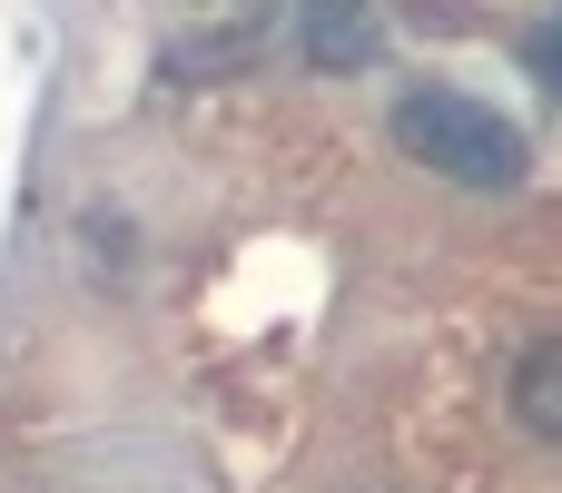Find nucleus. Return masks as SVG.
Here are the masks:
<instances>
[{
    "label": "nucleus",
    "mask_w": 562,
    "mask_h": 493,
    "mask_svg": "<svg viewBox=\"0 0 562 493\" xmlns=\"http://www.w3.org/2000/svg\"><path fill=\"white\" fill-rule=\"evenodd\" d=\"M385 138H395L415 168L454 178V188H514V178L533 168V138H524L504 109L464 99V89H405V99L385 109Z\"/></svg>",
    "instance_id": "f257e3e1"
},
{
    "label": "nucleus",
    "mask_w": 562,
    "mask_h": 493,
    "mask_svg": "<svg viewBox=\"0 0 562 493\" xmlns=\"http://www.w3.org/2000/svg\"><path fill=\"white\" fill-rule=\"evenodd\" d=\"M296 10H306V59H316V69H366V59L385 49L375 0H296Z\"/></svg>",
    "instance_id": "f03ea898"
},
{
    "label": "nucleus",
    "mask_w": 562,
    "mask_h": 493,
    "mask_svg": "<svg viewBox=\"0 0 562 493\" xmlns=\"http://www.w3.org/2000/svg\"><path fill=\"white\" fill-rule=\"evenodd\" d=\"M514 415H524V435L562 445V336H543V346L514 366Z\"/></svg>",
    "instance_id": "7ed1b4c3"
},
{
    "label": "nucleus",
    "mask_w": 562,
    "mask_h": 493,
    "mask_svg": "<svg viewBox=\"0 0 562 493\" xmlns=\"http://www.w3.org/2000/svg\"><path fill=\"white\" fill-rule=\"evenodd\" d=\"M524 59H533V79H543V89L562 99V20H553V30H533V40H524Z\"/></svg>",
    "instance_id": "20e7f679"
}]
</instances>
